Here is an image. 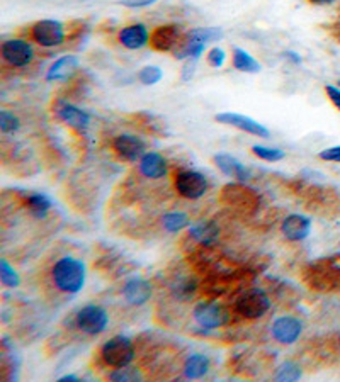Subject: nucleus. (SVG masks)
<instances>
[{
	"label": "nucleus",
	"instance_id": "1",
	"mask_svg": "<svg viewBox=\"0 0 340 382\" xmlns=\"http://www.w3.org/2000/svg\"><path fill=\"white\" fill-rule=\"evenodd\" d=\"M49 276H52V284L56 291L63 294H78L84 289L87 272H85L84 262L67 255L53 264Z\"/></svg>",
	"mask_w": 340,
	"mask_h": 382
},
{
	"label": "nucleus",
	"instance_id": "2",
	"mask_svg": "<svg viewBox=\"0 0 340 382\" xmlns=\"http://www.w3.org/2000/svg\"><path fill=\"white\" fill-rule=\"evenodd\" d=\"M221 38H223V31L220 27H194L184 32L172 56L179 61H199L206 52V46Z\"/></svg>",
	"mask_w": 340,
	"mask_h": 382
},
{
	"label": "nucleus",
	"instance_id": "3",
	"mask_svg": "<svg viewBox=\"0 0 340 382\" xmlns=\"http://www.w3.org/2000/svg\"><path fill=\"white\" fill-rule=\"evenodd\" d=\"M30 39L39 48H60L67 43V26L56 19L36 21L30 26Z\"/></svg>",
	"mask_w": 340,
	"mask_h": 382
},
{
	"label": "nucleus",
	"instance_id": "4",
	"mask_svg": "<svg viewBox=\"0 0 340 382\" xmlns=\"http://www.w3.org/2000/svg\"><path fill=\"white\" fill-rule=\"evenodd\" d=\"M99 355H101L104 366L111 367V369H121V367H126L133 362L136 350L130 338L116 335V337L104 341Z\"/></svg>",
	"mask_w": 340,
	"mask_h": 382
},
{
	"label": "nucleus",
	"instance_id": "5",
	"mask_svg": "<svg viewBox=\"0 0 340 382\" xmlns=\"http://www.w3.org/2000/svg\"><path fill=\"white\" fill-rule=\"evenodd\" d=\"M0 58L9 68H27L33 65L36 58V49L33 43L24 38H10L0 45Z\"/></svg>",
	"mask_w": 340,
	"mask_h": 382
},
{
	"label": "nucleus",
	"instance_id": "6",
	"mask_svg": "<svg viewBox=\"0 0 340 382\" xmlns=\"http://www.w3.org/2000/svg\"><path fill=\"white\" fill-rule=\"evenodd\" d=\"M174 189L184 199L198 201L209 190V180L201 172L182 168L174 174Z\"/></svg>",
	"mask_w": 340,
	"mask_h": 382
},
{
	"label": "nucleus",
	"instance_id": "7",
	"mask_svg": "<svg viewBox=\"0 0 340 382\" xmlns=\"http://www.w3.org/2000/svg\"><path fill=\"white\" fill-rule=\"evenodd\" d=\"M235 313L243 319H259L271 309V299L262 289H249L235 299Z\"/></svg>",
	"mask_w": 340,
	"mask_h": 382
},
{
	"label": "nucleus",
	"instance_id": "8",
	"mask_svg": "<svg viewBox=\"0 0 340 382\" xmlns=\"http://www.w3.org/2000/svg\"><path fill=\"white\" fill-rule=\"evenodd\" d=\"M107 324H109V315L101 306L98 304H87L80 308L75 315V326L80 333L89 335V337H95L106 331Z\"/></svg>",
	"mask_w": 340,
	"mask_h": 382
},
{
	"label": "nucleus",
	"instance_id": "9",
	"mask_svg": "<svg viewBox=\"0 0 340 382\" xmlns=\"http://www.w3.org/2000/svg\"><path fill=\"white\" fill-rule=\"evenodd\" d=\"M53 114H55L58 121H62L68 128L77 131L78 135H85L89 128H91V114L63 99H58L53 104Z\"/></svg>",
	"mask_w": 340,
	"mask_h": 382
},
{
	"label": "nucleus",
	"instance_id": "10",
	"mask_svg": "<svg viewBox=\"0 0 340 382\" xmlns=\"http://www.w3.org/2000/svg\"><path fill=\"white\" fill-rule=\"evenodd\" d=\"M111 150L120 161L138 164L139 158L146 153V143L139 136L131 135V133H121L113 138Z\"/></svg>",
	"mask_w": 340,
	"mask_h": 382
},
{
	"label": "nucleus",
	"instance_id": "11",
	"mask_svg": "<svg viewBox=\"0 0 340 382\" xmlns=\"http://www.w3.org/2000/svg\"><path fill=\"white\" fill-rule=\"evenodd\" d=\"M192 318L204 330H218L230 322V315L227 309L218 302L201 301L192 309Z\"/></svg>",
	"mask_w": 340,
	"mask_h": 382
},
{
	"label": "nucleus",
	"instance_id": "12",
	"mask_svg": "<svg viewBox=\"0 0 340 382\" xmlns=\"http://www.w3.org/2000/svg\"><path fill=\"white\" fill-rule=\"evenodd\" d=\"M214 121L220 122V124L231 126V128H237L240 131L247 133V135L257 136V138H271V131L264 124H260L256 119L245 116V114L238 113H220L214 116Z\"/></svg>",
	"mask_w": 340,
	"mask_h": 382
},
{
	"label": "nucleus",
	"instance_id": "13",
	"mask_svg": "<svg viewBox=\"0 0 340 382\" xmlns=\"http://www.w3.org/2000/svg\"><path fill=\"white\" fill-rule=\"evenodd\" d=\"M116 39L123 48L130 49V52H139V49L146 48L150 45V41H152V31L143 23L126 24V26H123L117 31Z\"/></svg>",
	"mask_w": 340,
	"mask_h": 382
},
{
	"label": "nucleus",
	"instance_id": "14",
	"mask_svg": "<svg viewBox=\"0 0 340 382\" xmlns=\"http://www.w3.org/2000/svg\"><path fill=\"white\" fill-rule=\"evenodd\" d=\"M272 338L281 345H293L299 340L303 333V323L295 316H281L274 319L271 326Z\"/></svg>",
	"mask_w": 340,
	"mask_h": 382
},
{
	"label": "nucleus",
	"instance_id": "15",
	"mask_svg": "<svg viewBox=\"0 0 340 382\" xmlns=\"http://www.w3.org/2000/svg\"><path fill=\"white\" fill-rule=\"evenodd\" d=\"M138 174L148 180H162L169 175V161L159 151H146L138 161Z\"/></svg>",
	"mask_w": 340,
	"mask_h": 382
},
{
	"label": "nucleus",
	"instance_id": "16",
	"mask_svg": "<svg viewBox=\"0 0 340 382\" xmlns=\"http://www.w3.org/2000/svg\"><path fill=\"white\" fill-rule=\"evenodd\" d=\"M182 32L181 27L177 24H166V26H159L152 31V41L150 46L157 52L162 53H174V49L177 48V45L181 43Z\"/></svg>",
	"mask_w": 340,
	"mask_h": 382
},
{
	"label": "nucleus",
	"instance_id": "17",
	"mask_svg": "<svg viewBox=\"0 0 340 382\" xmlns=\"http://www.w3.org/2000/svg\"><path fill=\"white\" fill-rule=\"evenodd\" d=\"M213 161L221 174L237 180L240 183H245L252 179V172H250V168H247L242 161L237 160L235 157H231V155L218 153L213 157Z\"/></svg>",
	"mask_w": 340,
	"mask_h": 382
},
{
	"label": "nucleus",
	"instance_id": "18",
	"mask_svg": "<svg viewBox=\"0 0 340 382\" xmlns=\"http://www.w3.org/2000/svg\"><path fill=\"white\" fill-rule=\"evenodd\" d=\"M311 232V219L305 214H289L286 216L281 225L282 236L288 241H303L310 236Z\"/></svg>",
	"mask_w": 340,
	"mask_h": 382
},
{
	"label": "nucleus",
	"instance_id": "19",
	"mask_svg": "<svg viewBox=\"0 0 340 382\" xmlns=\"http://www.w3.org/2000/svg\"><path fill=\"white\" fill-rule=\"evenodd\" d=\"M124 301L131 306H143L150 301L152 297V284L148 280L141 279V277H131L124 282L123 291Z\"/></svg>",
	"mask_w": 340,
	"mask_h": 382
},
{
	"label": "nucleus",
	"instance_id": "20",
	"mask_svg": "<svg viewBox=\"0 0 340 382\" xmlns=\"http://www.w3.org/2000/svg\"><path fill=\"white\" fill-rule=\"evenodd\" d=\"M80 70V60L75 55H63L46 71V82H67Z\"/></svg>",
	"mask_w": 340,
	"mask_h": 382
},
{
	"label": "nucleus",
	"instance_id": "21",
	"mask_svg": "<svg viewBox=\"0 0 340 382\" xmlns=\"http://www.w3.org/2000/svg\"><path fill=\"white\" fill-rule=\"evenodd\" d=\"M211 362L204 353H192L185 359L184 366H182V374L185 379H203L207 372H209Z\"/></svg>",
	"mask_w": 340,
	"mask_h": 382
},
{
	"label": "nucleus",
	"instance_id": "22",
	"mask_svg": "<svg viewBox=\"0 0 340 382\" xmlns=\"http://www.w3.org/2000/svg\"><path fill=\"white\" fill-rule=\"evenodd\" d=\"M231 65H234L235 70L242 71V74H259L262 70V65L253 58L247 49L238 48V46L231 49Z\"/></svg>",
	"mask_w": 340,
	"mask_h": 382
},
{
	"label": "nucleus",
	"instance_id": "23",
	"mask_svg": "<svg viewBox=\"0 0 340 382\" xmlns=\"http://www.w3.org/2000/svg\"><path fill=\"white\" fill-rule=\"evenodd\" d=\"M220 236V228L213 221H203L189 229V238L201 245H213Z\"/></svg>",
	"mask_w": 340,
	"mask_h": 382
},
{
	"label": "nucleus",
	"instance_id": "24",
	"mask_svg": "<svg viewBox=\"0 0 340 382\" xmlns=\"http://www.w3.org/2000/svg\"><path fill=\"white\" fill-rule=\"evenodd\" d=\"M26 206L30 214L36 219H45L48 212L52 211V199L46 194L33 192L26 197Z\"/></svg>",
	"mask_w": 340,
	"mask_h": 382
},
{
	"label": "nucleus",
	"instance_id": "25",
	"mask_svg": "<svg viewBox=\"0 0 340 382\" xmlns=\"http://www.w3.org/2000/svg\"><path fill=\"white\" fill-rule=\"evenodd\" d=\"M189 225H191V219H189V216L185 214V212L172 211L166 212V214L162 216V226L163 229L169 233L182 232V229L189 228Z\"/></svg>",
	"mask_w": 340,
	"mask_h": 382
},
{
	"label": "nucleus",
	"instance_id": "26",
	"mask_svg": "<svg viewBox=\"0 0 340 382\" xmlns=\"http://www.w3.org/2000/svg\"><path fill=\"white\" fill-rule=\"evenodd\" d=\"M252 153L256 155L259 160L271 161V164H275V161H281L286 158V151L281 150V148H275V146L253 145L252 146Z\"/></svg>",
	"mask_w": 340,
	"mask_h": 382
},
{
	"label": "nucleus",
	"instance_id": "27",
	"mask_svg": "<svg viewBox=\"0 0 340 382\" xmlns=\"http://www.w3.org/2000/svg\"><path fill=\"white\" fill-rule=\"evenodd\" d=\"M0 282H2L3 287H9V289H16L21 284L19 273L5 258L0 260Z\"/></svg>",
	"mask_w": 340,
	"mask_h": 382
},
{
	"label": "nucleus",
	"instance_id": "28",
	"mask_svg": "<svg viewBox=\"0 0 340 382\" xmlns=\"http://www.w3.org/2000/svg\"><path fill=\"white\" fill-rule=\"evenodd\" d=\"M136 77H138L139 84L150 87V85H157L160 80H162L163 71H162V68L155 67V65H146V67H143L141 70L138 71Z\"/></svg>",
	"mask_w": 340,
	"mask_h": 382
},
{
	"label": "nucleus",
	"instance_id": "29",
	"mask_svg": "<svg viewBox=\"0 0 340 382\" xmlns=\"http://www.w3.org/2000/svg\"><path fill=\"white\" fill-rule=\"evenodd\" d=\"M303 376L302 367L296 362H284L275 372V379L277 381H286V382H295Z\"/></svg>",
	"mask_w": 340,
	"mask_h": 382
},
{
	"label": "nucleus",
	"instance_id": "30",
	"mask_svg": "<svg viewBox=\"0 0 340 382\" xmlns=\"http://www.w3.org/2000/svg\"><path fill=\"white\" fill-rule=\"evenodd\" d=\"M21 129V119L7 109L0 111V131L2 135H14Z\"/></svg>",
	"mask_w": 340,
	"mask_h": 382
},
{
	"label": "nucleus",
	"instance_id": "31",
	"mask_svg": "<svg viewBox=\"0 0 340 382\" xmlns=\"http://www.w3.org/2000/svg\"><path fill=\"white\" fill-rule=\"evenodd\" d=\"M141 372H139L138 369H136L135 366H126V367H121V369H113V372L109 374V379H113V381H117V382H121V381H126V382H130V381H141Z\"/></svg>",
	"mask_w": 340,
	"mask_h": 382
},
{
	"label": "nucleus",
	"instance_id": "32",
	"mask_svg": "<svg viewBox=\"0 0 340 382\" xmlns=\"http://www.w3.org/2000/svg\"><path fill=\"white\" fill-rule=\"evenodd\" d=\"M206 61L209 67L221 68L225 67V63H227V53H225V49L220 48V46H213V48L207 52Z\"/></svg>",
	"mask_w": 340,
	"mask_h": 382
},
{
	"label": "nucleus",
	"instance_id": "33",
	"mask_svg": "<svg viewBox=\"0 0 340 382\" xmlns=\"http://www.w3.org/2000/svg\"><path fill=\"white\" fill-rule=\"evenodd\" d=\"M196 291V284L192 280H181L175 286V297H179L181 301H188L189 297H192Z\"/></svg>",
	"mask_w": 340,
	"mask_h": 382
},
{
	"label": "nucleus",
	"instance_id": "34",
	"mask_svg": "<svg viewBox=\"0 0 340 382\" xmlns=\"http://www.w3.org/2000/svg\"><path fill=\"white\" fill-rule=\"evenodd\" d=\"M318 158L324 161H332V164H340V145L325 148L318 153Z\"/></svg>",
	"mask_w": 340,
	"mask_h": 382
},
{
	"label": "nucleus",
	"instance_id": "35",
	"mask_svg": "<svg viewBox=\"0 0 340 382\" xmlns=\"http://www.w3.org/2000/svg\"><path fill=\"white\" fill-rule=\"evenodd\" d=\"M159 0H121L120 5L126 7V9H145V7L153 5Z\"/></svg>",
	"mask_w": 340,
	"mask_h": 382
},
{
	"label": "nucleus",
	"instance_id": "36",
	"mask_svg": "<svg viewBox=\"0 0 340 382\" xmlns=\"http://www.w3.org/2000/svg\"><path fill=\"white\" fill-rule=\"evenodd\" d=\"M325 93L330 99V102L334 104L335 109L340 111V87H335V85H327L325 87Z\"/></svg>",
	"mask_w": 340,
	"mask_h": 382
},
{
	"label": "nucleus",
	"instance_id": "37",
	"mask_svg": "<svg viewBox=\"0 0 340 382\" xmlns=\"http://www.w3.org/2000/svg\"><path fill=\"white\" fill-rule=\"evenodd\" d=\"M196 65H198V61H194V60H188V61H185L184 68H182V80L189 82L192 77H194Z\"/></svg>",
	"mask_w": 340,
	"mask_h": 382
},
{
	"label": "nucleus",
	"instance_id": "38",
	"mask_svg": "<svg viewBox=\"0 0 340 382\" xmlns=\"http://www.w3.org/2000/svg\"><path fill=\"white\" fill-rule=\"evenodd\" d=\"M282 56H284V58L293 65H302V61H303L302 55H299V53H296V52H293V49H286V52L282 53Z\"/></svg>",
	"mask_w": 340,
	"mask_h": 382
},
{
	"label": "nucleus",
	"instance_id": "39",
	"mask_svg": "<svg viewBox=\"0 0 340 382\" xmlns=\"http://www.w3.org/2000/svg\"><path fill=\"white\" fill-rule=\"evenodd\" d=\"M58 381H60V382H68V381H70V382H77V381H80V379H78L77 376H73V374H67V376H62V377H60Z\"/></svg>",
	"mask_w": 340,
	"mask_h": 382
},
{
	"label": "nucleus",
	"instance_id": "40",
	"mask_svg": "<svg viewBox=\"0 0 340 382\" xmlns=\"http://www.w3.org/2000/svg\"><path fill=\"white\" fill-rule=\"evenodd\" d=\"M310 3H313V5H328V3L335 2V0H308Z\"/></svg>",
	"mask_w": 340,
	"mask_h": 382
},
{
	"label": "nucleus",
	"instance_id": "41",
	"mask_svg": "<svg viewBox=\"0 0 340 382\" xmlns=\"http://www.w3.org/2000/svg\"><path fill=\"white\" fill-rule=\"evenodd\" d=\"M339 87H340V80H339Z\"/></svg>",
	"mask_w": 340,
	"mask_h": 382
},
{
	"label": "nucleus",
	"instance_id": "42",
	"mask_svg": "<svg viewBox=\"0 0 340 382\" xmlns=\"http://www.w3.org/2000/svg\"><path fill=\"white\" fill-rule=\"evenodd\" d=\"M339 341H340V335H339Z\"/></svg>",
	"mask_w": 340,
	"mask_h": 382
}]
</instances>
